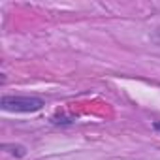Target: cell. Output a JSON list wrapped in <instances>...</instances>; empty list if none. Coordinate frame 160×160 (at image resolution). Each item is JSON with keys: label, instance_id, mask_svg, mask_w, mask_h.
<instances>
[{"label": "cell", "instance_id": "6da1fadb", "mask_svg": "<svg viewBox=\"0 0 160 160\" xmlns=\"http://www.w3.org/2000/svg\"><path fill=\"white\" fill-rule=\"evenodd\" d=\"M43 106L45 100L32 94H4L0 98V108L8 113H36Z\"/></svg>", "mask_w": 160, "mask_h": 160}, {"label": "cell", "instance_id": "7a4b0ae2", "mask_svg": "<svg viewBox=\"0 0 160 160\" xmlns=\"http://www.w3.org/2000/svg\"><path fill=\"white\" fill-rule=\"evenodd\" d=\"M2 149H4L8 154L15 156V158H23V156L27 154V147H25V145H19V143H4Z\"/></svg>", "mask_w": 160, "mask_h": 160}, {"label": "cell", "instance_id": "3957f363", "mask_svg": "<svg viewBox=\"0 0 160 160\" xmlns=\"http://www.w3.org/2000/svg\"><path fill=\"white\" fill-rule=\"evenodd\" d=\"M152 128H154V130L160 134V121H154V122H152Z\"/></svg>", "mask_w": 160, "mask_h": 160}, {"label": "cell", "instance_id": "277c9868", "mask_svg": "<svg viewBox=\"0 0 160 160\" xmlns=\"http://www.w3.org/2000/svg\"><path fill=\"white\" fill-rule=\"evenodd\" d=\"M152 38H154V40H156V42H158V43H160V30H156V32H154V36H152Z\"/></svg>", "mask_w": 160, "mask_h": 160}]
</instances>
